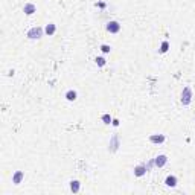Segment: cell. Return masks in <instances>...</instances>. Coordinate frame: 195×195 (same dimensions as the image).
Listing matches in <instances>:
<instances>
[{
  "label": "cell",
  "mask_w": 195,
  "mask_h": 195,
  "mask_svg": "<svg viewBox=\"0 0 195 195\" xmlns=\"http://www.w3.org/2000/svg\"><path fill=\"white\" fill-rule=\"evenodd\" d=\"M26 35H28L29 40H38V38H41V37H43V29H41V28H38V26H35V28L29 29Z\"/></svg>",
  "instance_id": "6da1fadb"
},
{
  "label": "cell",
  "mask_w": 195,
  "mask_h": 195,
  "mask_svg": "<svg viewBox=\"0 0 195 195\" xmlns=\"http://www.w3.org/2000/svg\"><path fill=\"white\" fill-rule=\"evenodd\" d=\"M190 102H192V90H190V87H184L181 92V104L189 105Z\"/></svg>",
  "instance_id": "7a4b0ae2"
},
{
  "label": "cell",
  "mask_w": 195,
  "mask_h": 195,
  "mask_svg": "<svg viewBox=\"0 0 195 195\" xmlns=\"http://www.w3.org/2000/svg\"><path fill=\"white\" fill-rule=\"evenodd\" d=\"M107 31L110 34H118L121 31V23L119 21H116V20H111L107 23Z\"/></svg>",
  "instance_id": "3957f363"
},
{
  "label": "cell",
  "mask_w": 195,
  "mask_h": 195,
  "mask_svg": "<svg viewBox=\"0 0 195 195\" xmlns=\"http://www.w3.org/2000/svg\"><path fill=\"white\" fill-rule=\"evenodd\" d=\"M166 163H168V155H165V154H160L154 159V165L157 168H163Z\"/></svg>",
  "instance_id": "277c9868"
},
{
  "label": "cell",
  "mask_w": 195,
  "mask_h": 195,
  "mask_svg": "<svg viewBox=\"0 0 195 195\" xmlns=\"http://www.w3.org/2000/svg\"><path fill=\"white\" fill-rule=\"evenodd\" d=\"M23 12H24L26 15H32V14L37 12V6H35L34 3H26V5L23 6Z\"/></svg>",
  "instance_id": "5b68a950"
},
{
  "label": "cell",
  "mask_w": 195,
  "mask_h": 195,
  "mask_svg": "<svg viewBox=\"0 0 195 195\" xmlns=\"http://www.w3.org/2000/svg\"><path fill=\"white\" fill-rule=\"evenodd\" d=\"M149 142L151 143H163L165 142V136L163 134H151L149 136Z\"/></svg>",
  "instance_id": "8992f818"
},
{
  "label": "cell",
  "mask_w": 195,
  "mask_h": 195,
  "mask_svg": "<svg viewBox=\"0 0 195 195\" xmlns=\"http://www.w3.org/2000/svg\"><path fill=\"white\" fill-rule=\"evenodd\" d=\"M23 178H24V172L23 171H15V174L12 175V183L14 184H20Z\"/></svg>",
  "instance_id": "52a82bcc"
},
{
  "label": "cell",
  "mask_w": 195,
  "mask_h": 195,
  "mask_svg": "<svg viewBox=\"0 0 195 195\" xmlns=\"http://www.w3.org/2000/svg\"><path fill=\"white\" fill-rule=\"evenodd\" d=\"M145 174H146V166H145V165H139V166L134 168V175H136V177H142V175H145Z\"/></svg>",
  "instance_id": "ba28073f"
},
{
  "label": "cell",
  "mask_w": 195,
  "mask_h": 195,
  "mask_svg": "<svg viewBox=\"0 0 195 195\" xmlns=\"http://www.w3.org/2000/svg\"><path fill=\"white\" fill-rule=\"evenodd\" d=\"M165 184H166V186H169V187L177 186V177H175V175H168V177H166V180H165Z\"/></svg>",
  "instance_id": "9c48e42d"
},
{
  "label": "cell",
  "mask_w": 195,
  "mask_h": 195,
  "mask_svg": "<svg viewBox=\"0 0 195 195\" xmlns=\"http://www.w3.org/2000/svg\"><path fill=\"white\" fill-rule=\"evenodd\" d=\"M80 187H81V183L78 181V180H72V181H70V190H72L73 193L80 192Z\"/></svg>",
  "instance_id": "30bf717a"
},
{
  "label": "cell",
  "mask_w": 195,
  "mask_h": 195,
  "mask_svg": "<svg viewBox=\"0 0 195 195\" xmlns=\"http://www.w3.org/2000/svg\"><path fill=\"white\" fill-rule=\"evenodd\" d=\"M119 146V137L118 136H113L111 142H110V151H116Z\"/></svg>",
  "instance_id": "8fae6325"
},
{
  "label": "cell",
  "mask_w": 195,
  "mask_h": 195,
  "mask_svg": "<svg viewBox=\"0 0 195 195\" xmlns=\"http://www.w3.org/2000/svg\"><path fill=\"white\" fill-rule=\"evenodd\" d=\"M55 31H57V26L54 24V23H49V24H46V28H44V32L50 37V35H54L55 34Z\"/></svg>",
  "instance_id": "7c38bea8"
},
{
  "label": "cell",
  "mask_w": 195,
  "mask_h": 195,
  "mask_svg": "<svg viewBox=\"0 0 195 195\" xmlns=\"http://www.w3.org/2000/svg\"><path fill=\"white\" fill-rule=\"evenodd\" d=\"M76 98H78V93L75 92V90H69V92H66V99L67 101H76Z\"/></svg>",
  "instance_id": "4fadbf2b"
},
{
  "label": "cell",
  "mask_w": 195,
  "mask_h": 195,
  "mask_svg": "<svg viewBox=\"0 0 195 195\" xmlns=\"http://www.w3.org/2000/svg\"><path fill=\"white\" fill-rule=\"evenodd\" d=\"M102 122H104V124H107V125H108V124H111V122H113L111 116H110V114H102Z\"/></svg>",
  "instance_id": "5bb4252c"
},
{
  "label": "cell",
  "mask_w": 195,
  "mask_h": 195,
  "mask_svg": "<svg viewBox=\"0 0 195 195\" xmlns=\"http://www.w3.org/2000/svg\"><path fill=\"white\" fill-rule=\"evenodd\" d=\"M168 49H169V43H168V41H163V43H162V46H160V54L168 52Z\"/></svg>",
  "instance_id": "9a60e30c"
},
{
  "label": "cell",
  "mask_w": 195,
  "mask_h": 195,
  "mask_svg": "<svg viewBox=\"0 0 195 195\" xmlns=\"http://www.w3.org/2000/svg\"><path fill=\"white\" fill-rule=\"evenodd\" d=\"M95 61H96V64H98L99 67H102V66H105V58H104V57H98V58H96Z\"/></svg>",
  "instance_id": "2e32d148"
},
{
  "label": "cell",
  "mask_w": 195,
  "mask_h": 195,
  "mask_svg": "<svg viewBox=\"0 0 195 195\" xmlns=\"http://www.w3.org/2000/svg\"><path fill=\"white\" fill-rule=\"evenodd\" d=\"M101 50H102L104 54H108V52L111 50V47H110L108 44H102V46H101Z\"/></svg>",
  "instance_id": "e0dca14e"
},
{
  "label": "cell",
  "mask_w": 195,
  "mask_h": 195,
  "mask_svg": "<svg viewBox=\"0 0 195 195\" xmlns=\"http://www.w3.org/2000/svg\"><path fill=\"white\" fill-rule=\"evenodd\" d=\"M145 166H146V171H151V168L154 166V160H149L148 165H145Z\"/></svg>",
  "instance_id": "ac0fdd59"
},
{
  "label": "cell",
  "mask_w": 195,
  "mask_h": 195,
  "mask_svg": "<svg viewBox=\"0 0 195 195\" xmlns=\"http://www.w3.org/2000/svg\"><path fill=\"white\" fill-rule=\"evenodd\" d=\"M111 124H113V125H114V127H118V125H119V121H118V119H114V121H113V122H111Z\"/></svg>",
  "instance_id": "d6986e66"
}]
</instances>
